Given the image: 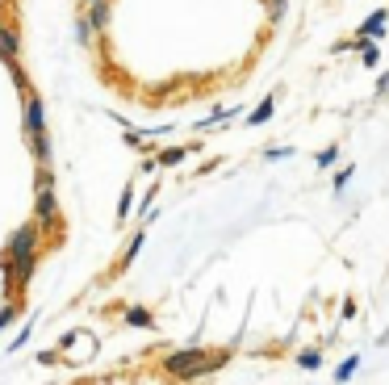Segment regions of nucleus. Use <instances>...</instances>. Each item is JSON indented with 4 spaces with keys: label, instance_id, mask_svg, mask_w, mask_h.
Masks as SVG:
<instances>
[{
    "label": "nucleus",
    "instance_id": "nucleus-1",
    "mask_svg": "<svg viewBox=\"0 0 389 385\" xmlns=\"http://www.w3.org/2000/svg\"><path fill=\"white\" fill-rule=\"evenodd\" d=\"M21 101H25V117H21L25 143H29L34 159H38L42 168H50V138H46V101H42V96H38L34 88H25V92H21Z\"/></svg>",
    "mask_w": 389,
    "mask_h": 385
},
{
    "label": "nucleus",
    "instance_id": "nucleus-2",
    "mask_svg": "<svg viewBox=\"0 0 389 385\" xmlns=\"http://www.w3.org/2000/svg\"><path fill=\"white\" fill-rule=\"evenodd\" d=\"M218 365H226V352L210 356V352H201V348H184V352L163 356V373H168V377H210Z\"/></svg>",
    "mask_w": 389,
    "mask_h": 385
},
{
    "label": "nucleus",
    "instance_id": "nucleus-3",
    "mask_svg": "<svg viewBox=\"0 0 389 385\" xmlns=\"http://www.w3.org/2000/svg\"><path fill=\"white\" fill-rule=\"evenodd\" d=\"M34 218L42 222V231H54V226H59V197H54L50 172H42V180H38V197H34Z\"/></svg>",
    "mask_w": 389,
    "mask_h": 385
},
{
    "label": "nucleus",
    "instance_id": "nucleus-4",
    "mask_svg": "<svg viewBox=\"0 0 389 385\" xmlns=\"http://www.w3.org/2000/svg\"><path fill=\"white\" fill-rule=\"evenodd\" d=\"M38 243H42V222L34 218V222H25V226H17V231H13V239H8V247H4V256H0V260L25 256V252H38Z\"/></svg>",
    "mask_w": 389,
    "mask_h": 385
},
{
    "label": "nucleus",
    "instance_id": "nucleus-5",
    "mask_svg": "<svg viewBox=\"0 0 389 385\" xmlns=\"http://www.w3.org/2000/svg\"><path fill=\"white\" fill-rule=\"evenodd\" d=\"M386 25H389V8H377V13H369V17L360 21V29H356V38H369V42H381V38H386Z\"/></svg>",
    "mask_w": 389,
    "mask_h": 385
},
{
    "label": "nucleus",
    "instance_id": "nucleus-6",
    "mask_svg": "<svg viewBox=\"0 0 389 385\" xmlns=\"http://www.w3.org/2000/svg\"><path fill=\"white\" fill-rule=\"evenodd\" d=\"M0 63L4 67H17L21 63V42H17V29L13 25H0Z\"/></svg>",
    "mask_w": 389,
    "mask_h": 385
},
{
    "label": "nucleus",
    "instance_id": "nucleus-7",
    "mask_svg": "<svg viewBox=\"0 0 389 385\" xmlns=\"http://www.w3.org/2000/svg\"><path fill=\"white\" fill-rule=\"evenodd\" d=\"M272 113H277V96H264V101H260V105L247 113V126H264Z\"/></svg>",
    "mask_w": 389,
    "mask_h": 385
},
{
    "label": "nucleus",
    "instance_id": "nucleus-8",
    "mask_svg": "<svg viewBox=\"0 0 389 385\" xmlns=\"http://www.w3.org/2000/svg\"><path fill=\"white\" fill-rule=\"evenodd\" d=\"M109 17H113V13H109V0H92V4H88V21H92V29H105Z\"/></svg>",
    "mask_w": 389,
    "mask_h": 385
},
{
    "label": "nucleus",
    "instance_id": "nucleus-9",
    "mask_svg": "<svg viewBox=\"0 0 389 385\" xmlns=\"http://www.w3.org/2000/svg\"><path fill=\"white\" fill-rule=\"evenodd\" d=\"M356 46H360V59H365V67H377V63H381V50H377V42H369V38H356Z\"/></svg>",
    "mask_w": 389,
    "mask_h": 385
},
{
    "label": "nucleus",
    "instance_id": "nucleus-10",
    "mask_svg": "<svg viewBox=\"0 0 389 385\" xmlns=\"http://www.w3.org/2000/svg\"><path fill=\"white\" fill-rule=\"evenodd\" d=\"M184 155H189V147H168V151H159L155 168H172V164H184Z\"/></svg>",
    "mask_w": 389,
    "mask_h": 385
},
{
    "label": "nucleus",
    "instance_id": "nucleus-11",
    "mask_svg": "<svg viewBox=\"0 0 389 385\" xmlns=\"http://www.w3.org/2000/svg\"><path fill=\"white\" fill-rule=\"evenodd\" d=\"M126 323H130V327H147V331L155 327V319H151V310H142V306H130V310H126Z\"/></svg>",
    "mask_w": 389,
    "mask_h": 385
},
{
    "label": "nucleus",
    "instance_id": "nucleus-12",
    "mask_svg": "<svg viewBox=\"0 0 389 385\" xmlns=\"http://www.w3.org/2000/svg\"><path fill=\"white\" fill-rule=\"evenodd\" d=\"M75 38H80V46H92V38H96V29H92V21H88V13H84V17H75Z\"/></svg>",
    "mask_w": 389,
    "mask_h": 385
},
{
    "label": "nucleus",
    "instance_id": "nucleus-13",
    "mask_svg": "<svg viewBox=\"0 0 389 385\" xmlns=\"http://www.w3.org/2000/svg\"><path fill=\"white\" fill-rule=\"evenodd\" d=\"M356 369H360V356H348V361L335 369V382H352V377H356Z\"/></svg>",
    "mask_w": 389,
    "mask_h": 385
},
{
    "label": "nucleus",
    "instance_id": "nucleus-14",
    "mask_svg": "<svg viewBox=\"0 0 389 385\" xmlns=\"http://www.w3.org/2000/svg\"><path fill=\"white\" fill-rule=\"evenodd\" d=\"M17 314H21V302H4V306H0V331H8Z\"/></svg>",
    "mask_w": 389,
    "mask_h": 385
},
{
    "label": "nucleus",
    "instance_id": "nucleus-15",
    "mask_svg": "<svg viewBox=\"0 0 389 385\" xmlns=\"http://www.w3.org/2000/svg\"><path fill=\"white\" fill-rule=\"evenodd\" d=\"M298 369H306V373L323 369V352H302V356H298Z\"/></svg>",
    "mask_w": 389,
    "mask_h": 385
},
{
    "label": "nucleus",
    "instance_id": "nucleus-16",
    "mask_svg": "<svg viewBox=\"0 0 389 385\" xmlns=\"http://www.w3.org/2000/svg\"><path fill=\"white\" fill-rule=\"evenodd\" d=\"M335 159H339V143H331V147H323V151H318V159H314V164H318V168H331V164H335Z\"/></svg>",
    "mask_w": 389,
    "mask_h": 385
},
{
    "label": "nucleus",
    "instance_id": "nucleus-17",
    "mask_svg": "<svg viewBox=\"0 0 389 385\" xmlns=\"http://www.w3.org/2000/svg\"><path fill=\"white\" fill-rule=\"evenodd\" d=\"M142 239H147V231H142V235H134V239H130V247H126V256H122V268H126V264H130V260H134V256H138V247H142Z\"/></svg>",
    "mask_w": 389,
    "mask_h": 385
},
{
    "label": "nucleus",
    "instance_id": "nucleus-18",
    "mask_svg": "<svg viewBox=\"0 0 389 385\" xmlns=\"http://www.w3.org/2000/svg\"><path fill=\"white\" fill-rule=\"evenodd\" d=\"M130 201H134V184H126V193H122V205H117V218H126V214H130Z\"/></svg>",
    "mask_w": 389,
    "mask_h": 385
},
{
    "label": "nucleus",
    "instance_id": "nucleus-19",
    "mask_svg": "<svg viewBox=\"0 0 389 385\" xmlns=\"http://www.w3.org/2000/svg\"><path fill=\"white\" fill-rule=\"evenodd\" d=\"M285 8H289V0H272V4H268V13H272V21H281V17H285Z\"/></svg>",
    "mask_w": 389,
    "mask_h": 385
},
{
    "label": "nucleus",
    "instance_id": "nucleus-20",
    "mask_svg": "<svg viewBox=\"0 0 389 385\" xmlns=\"http://www.w3.org/2000/svg\"><path fill=\"white\" fill-rule=\"evenodd\" d=\"M293 155V147H268V159H289Z\"/></svg>",
    "mask_w": 389,
    "mask_h": 385
},
{
    "label": "nucleus",
    "instance_id": "nucleus-21",
    "mask_svg": "<svg viewBox=\"0 0 389 385\" xmlns=\"http://www.w3.org/2000/svg\"><path fill=\"white\" fill-rule=\"evenodd\" d=\"M25 340H29V323L21 327V335H13V352H17V348H25Z\"/></svg>",
    "mask_w": 389,
    "mask_h": 385
},
{
    "label": "nucleus",
    "instance_id": "nucleus-22",
    "mask_svg": "<svg viewBox=\"0 0 389 385\" xmlns=\"http://www.w3.org/2000/svg\"><path fill=\"white\" fill-rule=\"evenodd\" d=\"M348 180H352V168H344V172L335 176V189H348Z\"/></svg>",
    "mask_w": 389,
    "mask_h": 385
},
{
    "label": "nucleus",
    "instance_id": "nucleus-23",
    "mask_svg": "<svg viewBox=\"0 0 389 385\" xmlns=\"http://www.w3.org/2000/svg\"><path fill=\"white\" fill-rule=\"evenodd\" d=\"M84 4H92V0H84Z\"/></svg>",
    "mask_w": 389,
    "mask_h": 385
}]
</instances>
